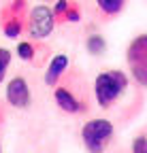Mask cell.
Here are the masks:
<instances>
[{
    "label": "cell",
    "mask_w": 147,
    "mask_h": 153,
    "mask_svg": "<svg viewBox=\"0 0 147 153\" xmlns=\"http://www.w3.org/2000/svg\"><path fill=\"white\" fill-rule=\"evenodd\" d=\"M58 28L53 11L47 2H39L30 7L28 13V22H26V36L28 38H36V41H45L53 34V30Z\"/></svg>",
    "instance_id": "obj_5"
},
{
    "label": "cell",
    "mask_w": 147,
    "mask_h": 153,
    "mask_svg": "<svg viewBox=\"0 0 147 153\" xmlns=\"http://www.w3.org/2000/svg\"><path fill=\"white\" fill-rule=\"evenodd\" d=\"M0 153H2V136H0Z\"/></svg>",
    "instance_id": "obj_16"
},
{
    "label": "cell",
    "mask_w": 147,
    "mask_h": 153,
    "mask_svg": "<svg viewBox=\"0 0 147 153\" xmlns=\"http://www.w3.org/2000/svg\"><path fill=\"white\" fill-rule=\"evenodd\" d=\"M4 102L15 108V111H26L32 104V91H30V83L24 74H15L9 79L7 87H4Z\"/></svg>",
    "instance_id": "obj_8"
},
{
    "label": "cell",
    "mask_w": 147,
    "mask_h": 153,
    "mask_svg": "<svg viewBox=\"0 0 147 153\" xmlns=\"http://www.w3.org/2000/svg\"><path fill=\"white\" fill-rule=\"evenodd\" d=\"M30 13L28 0H9L0 7V30L7 38L17 41L26 36V22Z\"/></svg>",
    "instance_id": "obj_4"
},
{
    "label": "cell",
    "mask_w": 147,
    "mask_h": 153,
    "mask_svg": "<svg viewBox=\"0 0 147 153\" xmlns=\"http://www.w3.org/2000/svg\"><path fill=\"white\" fill-rule=\"evenodd\" d=\"M41 2H51V0H41Z\"/></svg>",
    "instance_id": "obj_17"
},
{
    "label": "cell",
    "mask_w": 147,
    "mask_h": 153,
    "mask_svg": "<svg viewBox=\"0 0 147 153\" xmlns=\"http://www.w3.org/2000/svg\"><path fill=\"white\" fill-rule=\"evenodd\" d=\"M128 85H130V79L128 74L119 68H109L96 74L94 83H92V94H94V102L107 111L117 104V100L126 94Z\"/></svg>",
    "instance_id": "obj_2"
},
{
    "label": "cell",
    "mask_w": 147,
    "mask_h": 153,
    "mask_svg": "<svg viewBox=\"0 0 147 153\" xmlns=\"http://www.w3.org/2000/svg\"><path fill=\"white\" fill-rule=\"evenodd\" d=\"M7 108H9V104L0 100V126H4V121H7Z\"/></svg>",
    "instance_id": "obj_15"
},
{
    "label": "cell",
    "mask_w": 147,
    "mask_h": 153,
    "mask_svg": "<svg viewBox=\"0 0 147 153\" xmlns=\"http://www.w3.org/2000/svg\"><path fill=\"white\" fill-rule=\"evenodd\" d=\"M51 91H53V102L64 115L85 117L92 111V98H94L92 85L87 83L85 74L75 66L66 70V74Z\"/></svg>",
    "instance_id": "obj_1"
},
{
    "label": "cell",
    "mask_w": 147,
    "mask_h": 153,
    "mask_svg": "<svg viewBox=\"0 0 147 153\" xmlns=\"http://www.w3.org/2000/svg\"><path fill=\"white\" fill-rule=\"evenodd\" d=\"M130 149H132V153H147V128L137 132V136L132 138Z\"/></svg>",
    "instance_id": "obj_14"
},
{
    "label": "cell",
    "mask_w": 147,
    "mask_h": 153,
    "mask_svg": "<svg viewBox=\"0 0 147 153\" xmlns=\"http://www.w3.org/2000/svg\"><path fill=\"white\" fill-rule=\"evenodd\" d=\"M79 136H81V145L87 153H107L115 136V126L109 119L94 117L81 126Z\"/></svg>",
    "instance_id": "obj_3"
},
{
    "label": "cell",
    "mask_w": 147,
    "mask_h": 153,
    "mask_svg": "<svg viewBox=\"0 0 147 153\" xmlns=\"http://www.w3.org/2000/svg\"><path fill=\"white\" fill-rule=\"evenodd\" d=\"M83 45H85V51H87L90 55L96 57V55H102V53L107 51V38H104L102 34H96V32H94V34H87V36H85V43H83Z\"/></svg>",
    "instance_id": "obj_11"
},
{
    "label": "cell",
    "mask_w": 147,
    "mask_h": 153,
    "mask_svg": "<svg viewBox=\"0 0 147 153\" xmlns=\"http://www.w3.org/2000/svg\"><path fill=\"white\" fill-rule=\"evenodd\" d=\"M83 17V9L77 0H68V9H66V17H64V24H77L81 22Z\"/></svg>",
    "instance_id": "obj_13"
},
{
    "label": "cell",
    "mask_w": 147,
    "mask_h": 153,
    "mask_svg": "<svg viewBox=\"0 0 147 153\" xmlns=\"http://www.w3.org/2000/svg\"><path fill=\"white\" fill-rule=\"evenodd\" d=\"M126 62L137 85L147 89V32L134 36L126 49Z\"/></svg>",
    "instance_id": "obj_6"
},
{
    "label": "cell",
    "mask_w": 147,
    "mask_h": 153,
    "mask_svg": "<svg viewBox=\"0 0 147 153\" xmlns=\"http://www.w3.org/2000/svg\"><path fill=\"white\" fill-rule=\"evenodd\" d=\"M70 66H72V62H70V57H68L66 53H56V55H51L49 62H47V66H45L43 83H45L49 89H53V87L60 83V79L66 74V70H68Z\"/></svg>",
    "instance_id": "obj_9"
},
{
    "label": "cell",
    "mask_w": 147,
    "mask_h": 153,
    "mask_svg": "<svg viewBox=\"0 0 147 153\" xmlns=\"http://www.w3.org/2000/svg\"><path fill=\"white\" fill-rule=\"evenodd\" d=\"M128 0H94V13L100 22H113L124 13Z\"/></svg>",
    "instance_id": "obj_10"
},
{
    "label": "cell",
    "mask_w": 147,
    "mask_h": 153,
    "mask_svg": "<svg viewBox=\"0 0 147 153\" xmlns=\"http://www.w3.org/2000/svg\"><path fill=\"white\" fill-rule=\"evenodd\" d=\"M11 62H13V51L7 49V47H0V85L4 83L7 74H9Z\"/></svg>",
    "instance_id": "obj_12"
},
{
    "label": "cell",
    "mask_w": 147,
    "mask_h": 153,
    "mask_svg": "<svg viewBox=\"0 0 147 153\" xmlns=\"http://www.w3.org/2000/svg\"><path fill=\"white\" fill-rule=\"evenodd\" d=\"M15 53L22 62H26L34 68H45L49 57H51V49L45 45V41H36V38L19 41L15 47Z\"/></svg>",
    "instance_id": "obj_7"
}]
</instances>
